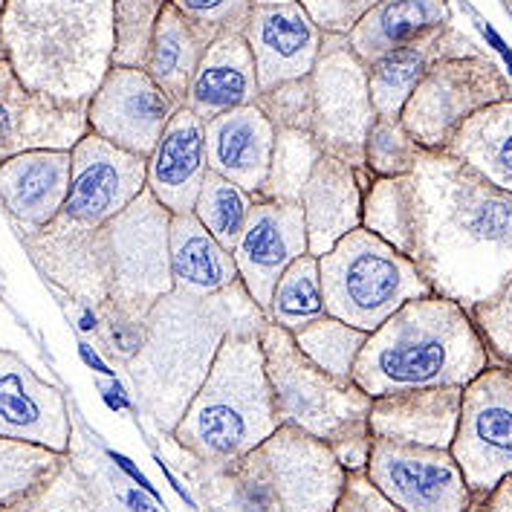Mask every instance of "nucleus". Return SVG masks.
<instances>
[{
    "label": "nucleus",
    "instance_id": "nucleus-26",
    "mask_svg": "<svg viewBox=\"0 0 512 512\" xmlns=\"http://www.w3.org/2000/svg\"><path fill=\"white\" fill-rule=\"evenodd\" d=\"M460 400H463V388L458 385L377 397L371 403V417H368L371 437L391 443H411V446L452 449L460 420Z\"/></svg>",
    "mask_w": 512,
    "mask_h": 512
},
{
    "label": "nucleus",
    "instance_id": "nucleus-10",
    "mask_svg": "<svg viewBox=\"0 0 512 512\" xmlns=\"http://www.w3.org/2000/svg\"><path fill=\"white\" fill-rule=\"evenodd\" d=\"M507 99H512V81L489 53L446 58L417 84L400 122L420 148L446 151L469 116Z\"/></svg>",
    "mask_w": 512,
    "mask_h": 512
},
{
    "label": "nucleus",
    "instance_id": "nucleus-9",
    "mask_svg": "<svg viewBox=\"0 0 512 512\" xmlns=\"http://www.w3.org/2000/svg\"><path fill=\"white\" fill-rule=\"evenodd\" d=\"M319 270L327 316L365 333H374L408 301L432 296L417 264L365 226L322 255Z\"/></svg>",
    "mask_w": 512,
    "mask_h": 512
},
{
    "label": "nucleus",
    "instance_id": "nucleus-38",
    "mask_svg": "<svg viewBox=\"0 0 512 512\" xmlns=\"http://www.w3.org/2000/svg\"><path fill=\"white\" fill-rule=\"evenodd\" d=\"M165 0H113V67L142 70Z\"/></svg>",
    "mask_w": 512,
    "mask_h": 512
},
{
    "label": "nucleus",
    "instance_id": "nucleus-35",
    "mask_svg": "<svg viewBox=\"0 0 512 512\" xmlns=\"http://www.w3.org/2000/svg\"><path fill=\"white\" fill-rule=\"evenodd\" d=\"M293 342L324 374L342 382H353V365L368 342V333L324 313L322 319H313L293 330Z\"/></svg>",
    "mask_w": 512,
    "mask_h": 512
},
{
    "label": "nucleus",
    "instance_id": "nucleus-7",
    "mask_svg": "<svg viewBox=\"0 0 512 512\" xmlns=\"http://www.w3.org/2000/svg\"><path fill=\"white\" fill-rule=\"evenodd\" d=\"M272 403L281 426H293L330 446L345 472H365L371 458V397L353 382L316 368L293 342V333L267 324L261 330Z\"/></svg>",
    "mask_w": 512,
    "mask_h": 512
},
{
    "label": "nucleus",
    "instance_id": "nucleus-22",
    "mask_svg": "<svg viewBox=\"0 0 512 512\" xmlns=\"http://www.w3.org/2000/svg\"><path fill=\"white\" fill-rule=\"evenodd\" d=\"M145 165H148L145 189L154 194V200L165 212L171 215L194 212L197 194L209 174L206 122L183 105L168 119L160 142Z\"/></svg>",
    "mask_w": 512,
    "mask_h": 512
},
{
    "label": "nucleus",
    "instance_id": "nucleus-31",
    "mask_svg": "<svg viewBox=\"0 0 512 512\" xmlns=\"http://www.w3.org/2000/svg\"><path fill=\"white\" fill-rule=\"evenodd\" d=\"M446 154L498 191L512 194V99L469 116L452 136Z\"/></svg>",
    "mask_w": 512,
    "mask_h": 512
},
{
    "label": "nucleus",
    "instance_id": "nucleus-13",
    "mask_svg": "<svg viewBox=\"0 0 512 512\" xmlns=\"http://www.w3.org/2000/svg\"><path fill=\"white\" fill-rule=\"evenodd\" d=\"M365 478L400 512H472L475 501L449 449L374 440Z\"/></svg>",
    "mask_w": 512,
    "mask_h": 512
},
{
    "label": "nucleus",
    "instance_id": "nucleus-19",
    "mask_svg": "<svg viewBox=\"0 0 512 512\" xmlns=\"http://www.w3.org/2000/svg\"><path fill=\"white\" fill-rule=\"evenodd\" d=\"M307 252L310 246H307L301 203L255 200L241 241L232 255L246 293L267 313L278 278Z\"/></svg>",
    "mask_w": 512,
    "mask_h": 512
},
{
    "label": "nucleus",
    "instance_id": "nucleus-18",
    "mask_svg": "<svg viewBox=\"0 0 512 512\" xmlns=\"http://www.w3.org/2000/svg\"><path fill=\"white\" fill-rule=\"evenodd\" d=\"M87 131V105L29 90L12 64L0 61V162L27 151H73Z\"/></svg>",
    "mask_w": 512,
    "mask_h": 512
},
{
    "label": "nucleus",
    "instance_id": "nucleus-23",
    "mask_svg": "<svg viewBox=\"0 0 512 512\" xmlns=\"http://www.w3.org/2000/svg\"><path fill=\"white\" fill-rule=\"evenodd\" d=\"M371 180L374 177L365 168H353L327 154L316 162L298 200L304 212L310 255L322 258L345 235L362 226V194Z\"/></svg>",
    "mask_w": 512,
    "mask_h": 512
},
{
    "label": "nucleus",
    "instance_id": "nucleus-20",
    "mask_svg": "<svg viewBox=\"0 0 512 512\" xmlns=\"http://www.w3.org/2000/svg\"><path fill=\"white\" fill-rule=\"evenodd\" d=\"M243 38L255 61L258 93H264L284 81L304 79L313 73L324 32L313 24L301 3H281L252 6Z\"/></svg>",
    "mask_w": 512,
    "mask_h": 512
},
{
    "label": "nucleus",
    "instance_id": "nucleus-8",
    "mask_svg": "<svg viewBox=\"0 0 512 512\" xmlns=\"http://www.w3.org/2000/svg\"><path fill=\"white\" fill-rule=\"evenodd\" d=\"M168 223L154 194L145 189L105 226L110 249V298L96 313L108 336L110 356L128 362L142 342V324L154 304L174 290L168 261Z\"/></svg>",
    "mask_w": 512,
    "mask_h": 512
},
{
    "label": "nucleus",
    "instance_id": "nucleus-27",
    "mask_svg": "<svg viewBox=\"0 0 512 512\" xmlns=\"http://www.w3.org/2000/svg\"><path fill=\"white\" fill-rule=\"evenodd\" d=\"M70 165V151H27L0 162V203L24 232L44 229L64 212Z\"/></svg>",
    "mask_w": 512,
    "mask_h": 512
},
{
    "label": "nucleus",
    "instance_id": "nucleus-15",
    "mask_svg": "<svg viewBox=\"0 0 512 512\" xmlns=\"http://www.w3.org/2000/svg\"><path fill=\"white\" fill-rule=\"evenodd\" d=\"M70 157V191L61 215L76 220L79 226H108L145 191V157L122 151L93 131L73 145Z\"/></svg>",
    "mask_w": 512,
    "mask_h": 512
},
{
    "label": "nucleus",
    "instance_id": "nucleus-24",
    "mask_svg": "<svg viewBox=\"0 0 512 512\" xmlns=\"http://www.w3.org/2000/svg\"><path fill=\"white\" fill-rule=\"evenodd\" d=\"M484 50L460 32L452 21L429 29L426 35L414 38L400 50L379 58L377 64L368 67V87H371V102L377 116L400 119L405 102L417 90V84L432 73L446 58H463V55H481Z\"/></svg>",
    "mask_w": 512,
    "mask_h": 512
},
{
    "label": "nucleus",
    "instance_id": "nucleus-36",
    "mask_svg": "<svg viewBox=\"0 0 512 512\" xmlns=\"http://www.w3.org/2000/svg\"><path fill=\"white\" fill-rule=\"evenodd\" d=\"M322 157V148L310 131H275L270 177H267L261 200L298 203L316 162Z\"/></svg>",
    "mask_w": 512,
    "mask_h": 512
},
{
    "label": "nucleus",
    "instance_id": "nucleus-14",
    "mask_svg": "<svg viewBox=\"0 0 512 512\" xmlns=\"http://www.w3.org/2000/svg\"><path fill=\"white\" fill-rule=\"evenodd\" d=\"M0 512H96L67 452L0 437Z\"/></svg>",
    "mask_w": 512,
    "mask_h": 512
},
{
    "label": "nucleus",
    "instance_id": "nucleus-4",
    "mask_svg": "<svg viewBox=\"0 0 512 512\" xmlns=\"http://www.w3.org/2000/svg\"><path fill=\"white\" fill-rule=\"evenodd\" d=\"M489 365L492 356L472 316L458 301L432 293L403 304L368 333L351 379L377 400L420 388H463Z\"/></svg>",
    "mask_w": 512,
    "mask_h": 512
},
{
    "label": "nucleus",
    "instance_id": "nucleus-2",
    "mask_svg": "<svg viewBox=\"0 0 512 512\" xmlns=\"http://www.w3.org/2000/svg\"><path fill=\"white\" fill-rule=\"evenodd\" d=\"M267 313L246 293L241 278L215 296L171 290L142 324V342L125 362L136 397L151 423L168 434L206 382L217 351L232 333H261Z\"/></svg>",
    "mask_w": 512,
    "mask_h": 512
},
{
    "label": "nucleus",
    "instance_id": "nucleus-25",
    "mask_svg": "<svg viewBox=\"0 0 512 512\" xmlns=\"http://www.w3.org/2000/svg\"><path fill=\"white\" fill-rule=\"evenodd\" d=\"M275 128L258 105L235 108L206 122L209 171L261 200L270 177Z\"/></svg>",
    "mask_w": 512,
    "mask_h": 512
},
{
    "label": "nucleus",
    "instance_id": "nucleus-29",
    "mask_svg": "<svg viewBox=\"0 0 512 512\" xmlns=\"http://www.w3.org/2000/svg\"><path fill=\"white\" fill-rule=\"evenodd\" d=\"M168 261L174 290L191 296H215L238 281L235 255L194 217V212L171 215Z\"/></svg>",
    "mask_w": 512,
    "mask_h": 512
},
{
    "label": "nucleus",
    "instance_id": "nucleus-46",
    "mask_svg": "<svg viewBox=\"0 0 512 512\" xmlns=\"http://www.w3.org/2000/svg\"><path fill=\"white\" fill-rule=\"evenodd\" d=\"M252 6H281V3H298V0H249Z\"/></svg>",
    "mask_w": 512,
    "mask_h": 512
},
{
    "label": "nucleus",
    "instance_id": "nucleus-41",
    "mask_svg": "<svg viewBox=\"0 0 512 512\" xmlns=\"http://www.w3.org/2000/svg\"><path fill=\"white\" fill-rule=\"evenodd\" d=\"M469 316L492 356V365L512 368V272L504 278L498 293L469 310Z\"/></svg>",
    "mask_w": 512,
    "mask_h": 512
},
{
    "label": "nucleus",
    "instance_id": "nucleus-39",
    "mask_svg": "<svg viewBox=\"0 0 512 512\" xmlns=\"http://www.w3.org/2000/svg\"><path fill=\"white\" fill-rule=\"evenodd\" d=\"M426 148L408 134L400 119L377 116L365 139V171L377 177H405L414 171Z\"/></svg>",
    "mask_w": 512,
    "mask_h": 512
},
{
    "label": "nucleus",
    "instance_id": "nucleus-49",
    "mask_svg": "<svg viewBox=\"0 0 512 512\" xmlns=\"http://www.w3.org/2000/svg\"><path fill=\"white\" fill-rule=\"evenodd\" d=\"M478 512H481V510H478Z\"/></svg>",
    "mask_w": 512,
    "mask_h": 512
},
{
    "label": "nucleus",
    "instance_id": "nucleus-37",
    "mask_svg": "<svg viewBox=\"0 0 512 512\" xmlns=\"http://www.w3.org/2000/svg\"><path fill=\"white\" fill-rule=\"evenodd\" d=\"M252 206H255V197L252 194H246L235 183H229L220 174L209 171L206 180H203V189L197 194V203H194V217L229 252H235L243 229H246V220H249Z\"/></svg>",
    "mask_w": 512,
    "mask_h": 512
},
{
    "label": "nucleus",
    "instance_id": "nucleus-6",
    "mask_svg": "<svg viewBox=\"0 0 512 512\" xmlns=\"http://www.w3.org/2000/svg\"><path fill=\"white\" fill-rule=\"evenodd\" d=\"M281 429L261 333H232L171 440L197 463H229Z\"/></svg>",
    "mask_w": 512,
    "mask_h": 512
},
{
    "label": "nucleus",
    "instance_id": "nucleus-12",
    "mask_svg": "<svg viewBox=\"0 0 512 512\" xmlns=\"http://www.w3.org/2000/svg\"><path fill=\"white\" fill-rule=\"evenodd\" d=\"M313 81V139L322 154L365 168V139L377 119L368 87V67L356 58L348 35H327Z\"/></svg>",
    "mask_w": 512,
    "mask_h": 512
},
{
    "label": "nucleus",
    "instance_id": "nucleus-34",
    "mask_svg": "<svg viewBox=\"0 0 512 512\" xmlns=\"http://www.w3.org/2000/svg\"><path fill=\"white\" fill-rule=\"evenodd\" d=\"M324 313V287L322 270H319V258L316 255H301L293 261L284 275L278 278L275 290H272L270 307H267V319L284 330H298L313 319H322Z\"/></svg>",
    "mask_w": 512,
    "mask_h": 512
},
{
    "label": "nucleus",
    "instance_id": "nucleus-45",
    "mask_svg": "<svg viewBox=\"0 0 512 512\" xmlns=\"http://www.w3.org/2000/svg\"><path fill=\"white\" fill-rule=\"evenodd\" d=\"M478 510L481 512H512V478H507L504 484L498 486V489H495V492L486 498Z\"/></svg>",
    "mask_w": 512,
    "mask_h": 512
},
{
    "label": "nucleus",
    "instance_id": "nucleus-21",
    "mask_svg": "<svg viewBox=\"0 0 512 512\" xmlns=\"http://www.w3.org/2000/svg\"><path fill=\"white\" fill-rule=\"evenodd\" d=\"M0 437L38 443L53 452H70L73 443L64 394L9 351H0Z\"/></svg>",
    "mask_w": 512,
    "mask_h": 512
},
{
    "label": "nucleus",
    "instance_id": "nucleus-30",
    "mask_svg": "<svg viewBox=\"0 0 512 512\" xmlns=\"http://www.w3.org/2000/svg\"><path fill=\"white\" fill-rule=\"evenodd\" d=\"M449 0H379L348 32V44L356 58L371 67L379 58L411 44L429 29L449 24Z\"/></svg>",
    "mask_w": 512,
    "mask_h": 512
},
{
    "label": "nucleus",
    "instance_id": "nucleus-11",
    "mask_svg": "<svg viewBox=\"0 0 512 512\" xmlns=\"http://www.w3.org/2000/svg\"><path fill=\"white\" fill-rule=\"evenodd\" d=\"M449 452L458 460L475 510L512 478V368L489 365L463 385L458 432Z\"/></svg>",
    "mask_w": 512,
    "mask_h": 512
},
{
    "label": "nucleus",
    "instance_id": "nucleus-32",
    "mask_svg": "<svg viewBox=\"0 0 512 512\" xmlns=\"http://www.w3.org/2000/svg\"><path fill=\"white\" fill-rule=\"evenodd\" d=\"M212 41L215 38L209 32L194 27L171 3H165L157 29H154L151 53L142 70L157 81L177 105H186L191 79Z\"/></svg>",
    "mask_w": 512,
    "mask_h": 512
},
{
    "label": "nucleus",
    "instance_id": "nucleus-5",
    "mask_svg": "<svg viewBox=\"0 0 512 512\" xmlns=\"http://www.w3.org/2000/svg\"><path fill=\"white\" fill-rule=\"evenodd\" d=\"M191 481L206 512H333L348 472L327 443L281 426L238 460H194Z\"/></svg>",
    "mask_w": 512,
    "mask_h": 512
},
{
    "label": "nucleus",
    "instance_id": "nucleus-48",
    "mask_svg": "<svg viewBox=\"0 0 512 512\" xmlns=\"http://www.w3.org/2000/svg\"><path fill=\"white\" fill-rule=\"evenodd\" d=\"M504 3H507V6H510V9H512V0H504Z\"/></svg>",
    "mask_w": 512,
    "mask_h": 512
},
{
    "label": "nucleus",
    "instance_id": "nucleus-28",
    "mask_svg": "<svg viewBox=\"0 0 512 512\" xmlns=\"http://www.w3.org/2000/svg\"><path fill=\"white\" fill-rule=\"evenodd\" d=\"M258 102V76L243 35H220L209 44L189 84L186 108L203 122Z\"/></svg>",
    "mask_w": 512,
    "mask_h": 512
},
{
    "label": "nucleus",
    "instance_id": "nucleus-42",
    "mask_svg": "<svg viewBox=\"0 0 512 512\" xmlns=\"http://www.w3.org/2000/svg\"><path fill=\"white\" fill-rule=\"evenodd\" d=\"M194 27L209 32L212 38L220 35H243L249 24L252 3L249 0H165Z\"/></svg>",
    "mask_w": 512,
    "mask_h": 512
},
{
    "label": "nucleus",
    "instance_id": "nucleus-40",
    "mask_svg": "<svg viewBox=\"0 0 512 512\" xmlns=\"http://www.w3.org/2000/svg\"><path fill=\"white\" fill-rule=\"evenodd\" d=\"M272 122L275 131H310L313 134V81L310 76L284 81L258 93L255 102Z\"/></svg>",
    "mask_w": 512,
    "mask_h": 512
},
{
    "label": "nucleus",
    "instance_id": "nucleus-33",
    "mask_svg": "<svg viewBox=\"0 0 512 512\" xmlns=\"http://www.w3.org/2000/svg\"><path fill=\"white\" fill-rule=\"evenodd\" d=\"M362 226L411 258L414 252V200L411 174L377 177L362 194Z\"/></svg>",
    "mask_w": 512,
    "mask_h": 512
},
{
    "label": "nucleus",
    "instance_id": "nucleus-44",
    "mask_svg": "<svg viewBox=\"0 0 512 512\" xmlns=\"http://www.w3.org/2000/svg\"><path fill=\"white\" fill-rule=\"evenodd\" d=\"M333 512H400L397 507H391L382 495L377 492V486L365 478V472H348V484L345 492L339 498V504L333 507Z\"/></svg>",
    "mask_w": 512,
    "mask_h": 512
},
{
    "label": "nucleus",
    "instance_id": "nucleus-1",
    "mask_svg": "<svg viewBox=\"0 0 512 512\" xmlns=\"http://www.w3.org/2000/svg\"><path fill=\"white\" fill-rule=\"evenodd\" d=\"M411 261L434 296L469 313L512 272V194L498 191L446 151H423L411 171Z\"/></svg>",
    "mask_w": 512,
    "mask_h": 512
},
{
    "label": "nucleus",
    "instance_id": "nucleus-3",
    "mask_svg": "<svg viewBox=\"0 0 512 512\" xmlns=\"http://www.w3.org/2000/svg\"><path fill=\"white\" fill-rule=\"evenodd\" d=\"M3 50L29 90L87 105L110 73L113 0H6Z\"/></svg>",
    "mask_w": 512,
    "mask_h": 512
},
{
    "label": "nucleus",
    "instance_id": "nucleus-16",
    "mask_svg": "<svg viewBox=\"0 0 512 512\" xmlns=\"http://www.w3.org/2000/svg\"><path fill=\"white\" fill-rule=\"evenodd\" d=\"M177 105L145 70L110 67L96 96L87 102V125L93 134L136 157H151Z\"/></svg>",
    "mask_w": 512,
    "mask_h": 512
},
{
    "label": "nucleus",
    "instance_id": "nucleus-47",
    "mask_svg": "<svg viewBox=\"0 0 512 512\" xmlns=\"http://www.w3.org/2000/svg\"><path fill=\"white\" fill-rule=\"evenodd\" d=\"M3 3H6V0H0V21H3ZM0 61H6V50H3V32H0Z\"/></svg>",
    "mask_w": 512,
    "mask_h": 512
},
{
    "label": "nucleus",
    "instance_id": "nucleus-17",
    "mask_svg": "<svg viewBox=\"0 0 512 512\" xmlns=\"http://www.w3.org/2000/svg\"><path fill=\"white\" fill-rule=\"evenodd\" d=\"M35 267L58 290L90 310H102L110 298L108 232L87 229L67 215H58L44 229L24 232Z\"/></svg>",
    "mask_w": 512,
    "mask_h": 512
},
{
    "label": "nucleus",
    "instance_id": "nucleus-43",
    "mask_svg": "<svg viewBox=\"0 0 512 512\" xmlns=\"http://www.w3.org/2000/svg\"><path fill=\"white\" fill-rule=\"evenodd\" d=\"M313 24L327 35H348L353 24L374 9L379 0H298Z\"/></svg>",
    "mask_w": 512,
    "mask_h": 512
}]
</instances>
